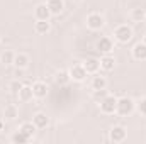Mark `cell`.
Here are the masks:
<instances>
[{
	"label": "cell",
	"mask_w": 146,
	"mask_h": 144,
	"mask_svg": "<svg viewBox=\"0 0 146 144\" xmlns=\"http://www.w3.org/2000/svg\"><path fill=\"white\" fill-rule=\"evenodd\" d=\"M70 80H72V78H70V71H60L56 75V83H58L60 87H65Z\"/></svg>",
	"instance_id": "cell-24"
},
{
	"label": "cell",
	"mask_w": 146,
	"mask_h": 144,
	"mask_svg": "<svg viewBox=\"0 0 146 144\" xmlns=\"http://www.w3.org/2000/svg\"><path fill=\"white\" fill-rule=\"evenodd\" d=\"M109 139L112 143H122L126 139V129L122 126H114L109 132Z\"/></svg>",
	"instance_id": "cell-5"
},
{
	"label": "cell",
	"mask_w": 146,
	"mask_h": 144,
	"mask_svg": "<svg viewBox=\"0 0 146 144\" xmlns=\"http://www.w3.org/2000/svg\"><path fill=\"white\" fill-rule=\"evenodd\" d=\"M104 88H107V78L95 73V76L92 80V90H104Z\"/></svg>",
	"instance_id": "cell-17"
},
{
	"label": "cell",
	"mask_w": 146,
	"mask_h": 144,
	"mask_svg": "<svg viewBox=\"0 0 146 144\" xmlns=\"http://www.w3.org/2000/svg\"><path fill=\"white\" fill-rule=\"evenodd\" d=\"M17 97H19L21 102H29V100H33V98H34L33 87H29V85H22V88H21V92H19Z\"/></svg>",
	"instance_id": "cell-16"
},
{
	"label": "cell",
	"mask_w": 146,
	"mask_h": 144,
	"mask_svg": "<svg viewBox=\"0 0 146 144\" xmlns=\"http://www.w3.org/2000/svg\"><path fill=\"white\" fill-rule=\"evenodd\" d=\"M82 65H83V68L87 70L88 75H95V73L100 70V61L95 59V58H88V59H85Z\"/></svg>",
	"instance_id": "cell-9"
},
{
	"label": "cell",
	"mask_w": 146,
	"mask_h": 144,
	"mask_svg": "<svg viewBox=\"0 0 146 144\" xmlns=\"http://www.w3.org/2000/svg\"><path fill=\"white\" fill-rule=\"evenodd\" d=\"M143 42H145V44H146V36H145V41H143Z\"/></svg>",
	"instance_id": "cell-29"
},
{
	"label": "cell",
	"mask_w": 146,
	"mask_h": 144,
	"mask_svg": "<svg viewBox=\"0 0 146 144\" xmlns=\"http://www.w3.org/2000/svg\"><path fill=\"white\" fill-rule=\"evenodd\" d=\"M0 131H3V120L0 119Z\"/></svg>",
	"instance_id": "cell-28"
},
{
	"label": "cell",
	"mask_w": 146,
	"mask_h": 144,
	"mask_svg": "<svg viewBox=\"0 0 146 144\" xmlns=\"http://www.w3.org/2000/svg\"><path fill=\"white\" fill-rule=\"evenodd\" d=\"M49 29H51L49 20H36V24H34V31L37 34H46V32H49Z\"/></svg>",
	"instance_id": "cell-20"
},
{
	"label": "cell",
	"mask_w": 146,
	"mask_h": 144,
	"mask_svg": "<svg viewBox=\"0 0 146 144\" xmlns=\"http://www.w3.org/2000/svg\"><path fill=\"white\" fill-rule=\"evenodd\" d=\"M114 37H115L117 42H121V44H127V42L131 41V37H133V29H131L127 24H122V26L115 27V31H114Z\"/></svg>",
	"instance_id": "cell-2"
},
{
	"label": "cell",
	"mask_w": 146,
	"mask_h": 144,
	"mask_svg": "<svg viewBox=\"0 0 146 144\" xmlns=\"http://www.w3.org/2000/svg\"><path fill=\"white\" fill-rule=\"evenodd\" d=\"M99 61H100V70H104V71H112L115 68V59L112 56H109V54L102 56Z\"/></svg>",
	"instance_id": "cell-15"
},
{
	"label": "cell",
	"mask_w": 146,
	"mask_h": 144,
	"mask_svg": "<svg viewBox=\"0 0 146 144\" xmlns=\"http://www.w3.org/2000/svg\"><path fill=\"white\" fill-rule=\"evenodd\" d=\"M22 81H19V80H14V81H10V85H9V90H10V93L12 95H19V92H21V88H22Z\"/></svg>",
	"instance_id": "cell-25"
},
{
	"label": "cell",
	"mask_w": 146,
	"mask_h": 144,
	"mask_svg": "<svg viewBox=\"0 0 146 144\" xmlns=\"http://www.w3.org/2000/svg\"><path fill=\"white\" fill-rule=\"evenodd\" d=\"M134 108H136V104H134L133 98H129V97L117 98V110H115V114H119L122 117H127V115L133 114Z\"/></svg>",
	"instance_id": "cell-1"
},
{
	"label": "cell",
	"mask_w": 146,
	"mask_h": 144,
	"mask_svg": "<svg viewBox=\"0 0 146 144\" xmlns=\"http://www.w3.org/2000/svg\"><path fill=\"white\" fill-rule=\"evenodd\" d=\"M19 131H22L26 136H29V137L33 139V137H34V134H36V131H37V127L34 126V122H24V124H21Z\"/></svg>",
	"instance_id": "cell-19"
},
{
	"label": "cell",
	"mask_w": 146,
	"mask_h": 144,
	"mask_svg": "<svg viewBox=\"0 0 146 144\" xmlns=\"http://www.w3.org/2000/svg\"><path fill=\"white\" fill-rule=\"evenodd\" d=\"M109 93H107V90L104 88V90H94V97L97 98V100H102L104 97H107Z\"/></svg>",
	"instance_id": "cell-27"
},
{
	"label": "cell",
	"mask_w": 146,
	"mask_h": 144,
	"mask_svg": "<svg viewBox=\"0 0 146 144\" xmlns=\"http://www.w3.org/2000/svg\"><path fill=\"white\" fill-rule=\"evenodd\" d=\"M48 9L51 12V15H60L65 9V2L63 0H48Z\"/></svg>",
	"instance_id": "cell-11"
},
{
	"label": "cell",
	"mask_w": 146,
	"mask_h": 144,
	"mask_svg": "<svg viewBox=\"0 0 146 144\" xmlns=\"http://www.w3.org/2000/svg\"><path fill=\"white\" fill-rule=\"evenodd\" d=\"M117 110V98L114 95H107L100 100V112L106 115H112Z\"/></svg>",
	"instance_id": "cell-3"
},
{
	"label": "cell",
	"mask_w": 146,
	"mask_h": 144,
	"mask_svg": "<svg viewBox=\"0 0 146 144\" xmlns=\"http://www.w3.org/2000/svg\"><path fill=\"white\" fill-rule=\"evenodd\" d=\"M48 92H49V88H48V85H46L44 81H36V83L33 85L34 98H44V97L48 95Z\"/></svg>",
	"instance_id": "cell-8"
},
{
	"label": "cell",
	"mask_w": 146,
	"mask_h": 144,
	"mask_svg": "<svg viewBox=\"0 0 146 144\" xmlns=\"http://www.w3.org/2000/svg\"><path fill=\"white\" fill-rule=\"evenodd\" d=\"M131 19H133L134 22H143V20L146 19V10L145 9H133Z\"/></svg>",
	"instance_id": "cell-21"
},
{
	"label": "cell",
	"mask_w": 146,
	"mask_h": 144,
	"mask_svg": "<svg viewBox=\"0 0 146 144\" xmlns=\"http://www.w3.org/2000/svg\"><path fill=\"white\" fill-rule=\"evenodd\" d=\"M29 139H31V137H29V136H26L22 131H17V132L12 136V139H10V141H12L14 144H26Z\"/></svg>",
	"instance_id": "cell-23"
},
{
	"label": "cell",
	"mask_w": 146,
	"mask_h": 144,
	"mask_svg": "<svg viewBox=\"0 0 146 144\" xmlns=\"http://www.w3.org/2000/svg\"><path fill=\"white\" fill-rule=\"evenodd\" d=\"M14 66L19 68V70H26L29 66V56L24 54V53H17L15 58H14Z\"/></svg>",
	"instance_id": "cell-13"
},
{
	"label": "cell",
	"mask_w": 146,
	"mask_h": 144,
	"mask_svg": "<svg viewBox=\"0 0 146 144\" xmlns=\"http://www.w3.org/2000/svg\"><path fill=\"white\" fill-rule=\"evenodd\" d=\"M136 108H138V112H139L141 115H145L146 117V97L145 98H141V100L136 104Z\"/></svg>",
	"instance_id": "cell-26"
},
{
	"label": "cell",
	"mask_w": 146,
	"mask_h": 144,
	"mask_svg": "<svg viewBox=\"0 0 146 144\" xmlns=\"http://www.w3.org/2000/svg\"><path fill=\"white\" fill-rule=\"evenodd\" d=\"M87 70L83 68V65H73L70 68V78L75 80V81H83L87 78Z\"/></svg>",
	"instance_id": "cell-6"
},
{
	"label": "cell",
	"mask_w": 146,
	"mask_h": 144,
	"mask_svg": "<svg viewBox=\"0 0 146 144\" xmlns=\"http://www.w3.org/2000/svg\"><path fill=\"white\" fill-rule=\"evenodd\" d=\"M112 49H114V42H112L110 37H100V39L97 41V51L109 54Z\"/></svg>",
	"instance_id": "cell-7"
},
{
	"label": "cell",
	"mask_w": 146,
	"mask_h": 144,
	"mask_svg": "<svg viewBox=\"0 0 146 144\" xmlns=\"http://www.w3.org/2000/svg\"><path fill=\"white\" fill-rule=\"evenodd\" d=\"M14 58H15V53L10 51V49H5L2 53V56H0V59H2L3 65H14Z\"/></svg>",
	"instance_id": "cell-22"
},
{
	"label": "cell",
	"mask_w": 146,
	"mask_h": 144,
	"mask_svg": "<svg viewBox=\"0 0 146 144\" xmlns=\"http://www.w3.org/2000/svg\"><path fill=\"white\" fill-rule=\"evenodd\" d=\"M33 122H34V126L37 129H46L48 124H49V117L46 114H42V112H37L36 115L33 117Z\"/></svg>",
	"instance_id": "cell-14"
},
{
	"label": "cell",
	"mask_w": 146,
	"mask_h": 144,
	"mask_svg": "<svg viewBox=\"0 0 146 144\" xmlns=\"http://www.w3.org/2000/svg\"><path fill=\"white\" fill-rule=\"evenodd\" d=\"M133 58L138 61H146V44L145 42H138L133 48Z\"/></svg>",
	"instance_id": "cell-12"
},
{
	"label": "cell",
	"mask_w": 146,
	"mask_h": 144,
	"mask_svg": "<svg viewBox=\"0 0 146 144\" xmlns=\"http://www.w3.org/2000/svg\"><path fill=\"white\" fill-rule=\"evenodd\" d=\"M34 15H36V20H49L51 12H49L46 3H39L36 7V10H34Z\"/></svg>",
	"instance_id": "cell-10"
},
{
	"label": "cell",
	"mask_w": 146,
	"mask_h": 144,
	"mask_svg": "<svg viewBox=\"0 0 146 144\" xmlns=\"http://www.w3.org/2000/svg\"><path fill=\"white\" fill-rule=\"evenodd\" d=\"M104 24H106V20H104V17L100 14H90L87 17V26L92 31H100L104 27Z\"/></svg>",
	"instance_id": "cell-4"
},
{
	"label": "cell",
	"mask_w": 146,
	"mask_h": 144,
	"mask_svg": "<svg viewBox=\"0 0 146 144\" xmlns=\"http://www.w3.org/2000/svg\"><path fill=\"white\" fill-rule=\"evenodd\" d=\"M73 2H80V0H73Z\"/></svg>",
	"instance_id": "cell-30"
},
{
	"label": "cell",
	"mask_w": 146,
	"mask_h": 144,
	"mask_svg": "<svg viewBox=\"0 0 146 144\" xmlns=\"http://www.w3.org/2000/svg\"><path fill=\"white\" fill-rule=\"evenodd\" d=\"M3 115H5V119H9V120L17 119V117H19V108H17V105H14V104L5 105V108H3Z\"/></svg>",
	"instance_id": "cell-18"
}]
</instances>
